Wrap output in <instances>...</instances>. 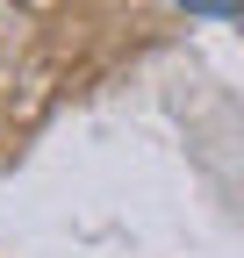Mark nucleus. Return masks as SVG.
Returning <instances> with one entry per match:
<instances>
[]
</instances>
